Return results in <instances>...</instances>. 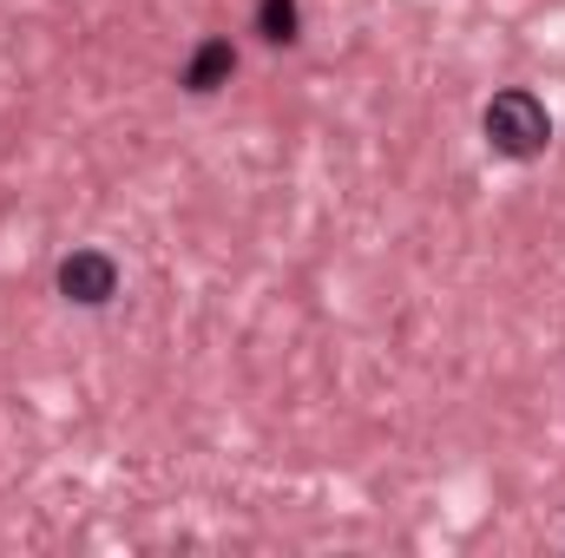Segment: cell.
<instances>
[{"label": "cell", "mask_w": 565, "mask_h": 558, "mask_svg": "<svg viewBox=\"0 0 565 558\" xmlns=\"http://www.w3.org/2000/svg\"><path fill=\"white\" fill-rule=\"evenodd\" d=\"M257 26H264V40H296V0H264Z\"/></svg>", "instance_id": "obj_4"}, {"label": "cell", "mask_w": 565, "mask_h": 558, "mask_svg": "<svg viewBox=\"0 0 565 558\" xmlns=\"http://www.w3.org/2000/svg\"><path fill=\"white\" fill-rule=\"evenodd\" d=\"M60 289L73 296V302H106L113 289H119V270H113V257L106 250H73L66 264H60Z\"/></svg>", "instance_id": "obj_2"}, {"label": "cell", "mask_w": 565, "mask_h": 558, "mask_svg": "<svg viewBox=\"0 0 565 558\" xmlns=\"http://www.w3.org/2000/svg\"><path fill=\"white\" fill-rule=\"evenodd\" d=\"M487 139L493 151H507V158H540L546 139H553V126H546V106L533 99V93H493V106H487Z\"/></svg>", "instance_id": "obj_1"}, {"label": "cell", "mask_w": 565, "mask_h": 558, "mask_svg": "<svg viewBox=\"0 0 565 558\" xmlns=\"http://www.w3.org/2000/svg\"><path fill=\"white\" fill-rule=\"evenodd\" d=\"M231 66H237V60H231V40H204L198 60H191V79H184V86H191V93H217V86L231 79Z\"/></svg>", "instance_id": "obj_3"}]
</instances>
